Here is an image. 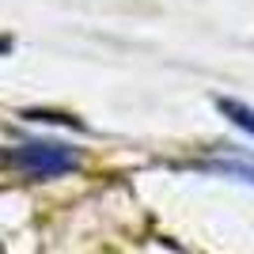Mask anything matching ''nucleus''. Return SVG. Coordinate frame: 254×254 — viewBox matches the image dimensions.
<instances>
[{"label":"nucleus","instance_id":"f257e3e1","mask_svg":"<svg viewBox=\"0 0 254 254\" xmlns=\"http://www.w3.org/2000/svg\"><path fill=\"white\" fill-rule=\"evenodd\" d=\"M11 163L19 171H27L31 179H57L64 171L80 167V156L64 144H53V140H34V144H23V148L11 152Z\"/></svg>","mask_w":254,"mask_h":254},{"label":"nucleus","instance_id":"f03ea898","mask_svg":"<svg viewBox=\"0 0 254 254\" xmlns=\"http://www.w3.org/2000/svg\"><path fill=\"white\" fill-rule=\"evenodd\" d=\"M216 110H220L224 118H232L239 129H247V133H254V106L239 103V99H216Z\"/></svg>","mask_w":254,"mask_h":254},{"label":"nucleus","instance_id":"7ed1b4c3","mask_svg":"<svg viewBox=\"0 0 254 254\" xmlns=\"http://www.w3.org/2000/svg\"><path fill=\"white\" fill-rule=\"evenodd\" d=\"M212 167L224 175H239L243 182H254V163H212Z\"/></svg>","mask_w":254,"mask_h":254},{"label":"nucleus","instance_id":"20e7f679","mask_svg":"<svg viewBox=\"0 0 254 254\" xmlns=\"http://www.w3.org/2000/svg\"><path fill=\"white\" fill-rule=\"evenodd\" d=\"M0 50H8V42H0Z\"/></svg>","mask_w":254,"mask_h":254}]
</instances>
